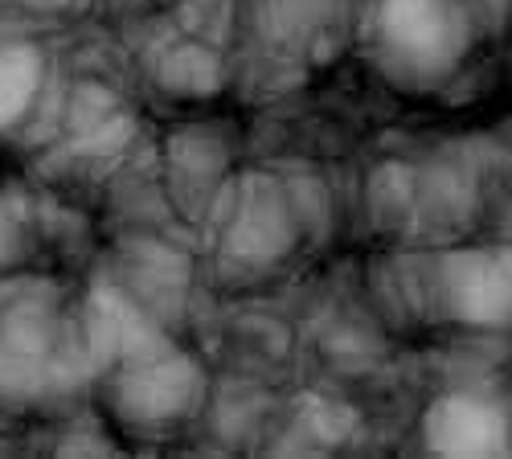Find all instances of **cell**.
<instances>
[{
	"mask_svg": "<svg viewBox=\"0 0 512 459\" xmlns=\"http://www.w3.org/2000/svg\"><path fill=\"white\" fill-rule=\"evenodd\" d=\"M369 37L381 70L426 91L472 54V9L463 0H381Z\"/></svg>",
	"mask_w": 512,
	"mask_h": 459,
	"instance_id": "cell-1",
	"label": "cell"
},
{
	"mask_svg": "<svg viewBox=\"0 0 512 459\" xmlns=\"http://www.w3.org/2000/svg\"><path fill=\"white\" fill-rule=\"evenodd\" d=\"M426 443L451 455H488L504 447V419L476 398H443L426 414Z\"/></svg>",
	"mask_w": 512,
	"mask_h": 459,
	"instance_id": "cell-2",
	"label": "cell"
}]
</instances>
